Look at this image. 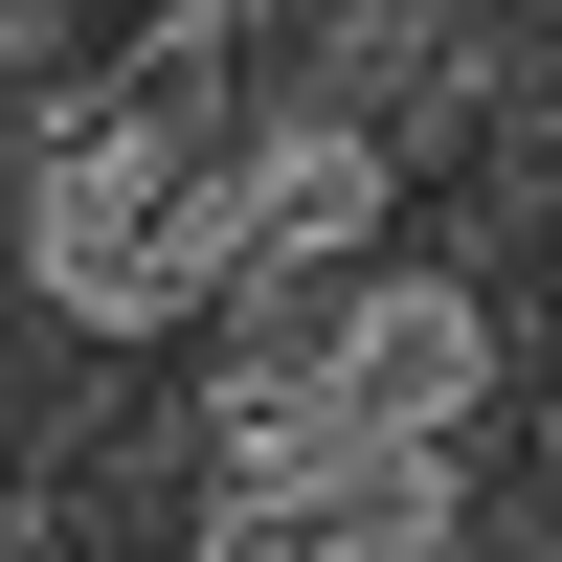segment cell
<instances>
[{"label": "cell", "mask_w": 562, "mask_h": 562, "mask_svg": "<svg viewBox=\"0 0 562 562\" xmlns=\"http://www.w3.org/2000/svg\"><path fill=\"white\" fill-rule=\"evenodd\" d=\"M270 45L248 23H158L113 90H68V113L23 135V270L68 338H180V315L248 293V248H225V203H248L270 158Z\"/></svg>", "instance_id": "6da1fadb"}, {"label": "cell", "mask_w": 562, "mask_h": 562, "mask_svg": "<svg viewBox=\"0 0 562 562\" xmlns=\"http://www.w3.org/2000/svg\"><path fill=\"white\" fill-rule=\"evenodd\" d=\"M473 405H495V293L473 270L248 293V338H225V473L248 450H450Z\"/></svg>", "instance_id": "7a4b0ae2"}, {"label": "cell", "mask_w": 562, "mask_h": 562, "mask_svg": "<svg viewBox=\"0 0 562 562\" xmlns=\"http://www.w3.org/2000/svg\"><path fill=\"white\" fill-rule=\"evenodd\" d=\"M180 562H450V450H248Z\"/></svg>", "instance_id": "3957f363"}, {"label": "cell", "mask_w": 562, "mask_h": 562, "mask_svg": "<svg viewBox=\"0 0 562 562\" xmlns=\"http://www.w3.org/2000/svg\"><path fill=\"white\" fill-rule=\"evenodd\" d=\"M360 225H383V113L293 90L270 158H248V203H225V248H248V293H338V270H383Z\"/></svg>", "instance_id": "277c9868"}]
</instances>
